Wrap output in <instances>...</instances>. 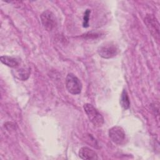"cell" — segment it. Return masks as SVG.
<instances>
[{"instance_id":"cell-1","label":"cell","mask_w":160,"mask_h":160,"mask_svg":"<svg viewBox=\"0 0 160 160\" xmlns=\"http://www.w3.org/2000/svg\"><path fill=\"white\" fill-rule=\"evenodd\" d=\"M83 108L89 121H91L94 126L101 127L102 126L104 123V118L92 104L86 103L84 104Z\"/></svg>"},{"instance_id":"cell-2","label":"cell","mask_w":160,"mask_h":160,"mask_svg":"<svg viewBox=\"0 0 160 160\" xmlns=\"http://www.w3.org/2000/svg\"><path fill=\"white\" fill-rule=\"evenodd\" d=\"M118 46L113 42H105L100 46L98 52L99 56L105 59H109L116 56L119 52Z\"/></svg>"},{"instance_id":"cell-3","label":"cell","mask_w":160,"mask_h":160,"mask_svg":"<svg viewBox=\"0 0 160 160\" xmlns=\"http://www.w3.org/2000/svg\"><path fill=\"white\" fill-rule=\"evenodd\" d=\"M66 86L69 92L72 94H78L81 92L82 83L72 73H69L66 78Z\"/></svg>"},{"instance_id":"cell-4","label":"cell","mask_w":160,"mask_h":160,"mask_svg":"<svg viewBox=\"0 0 160 160\" xmlns=\"http://www.w3.org/2000/svg\"><path fill=\"white\" fill-rule=\"evenodd\" d=\"M109 137L115 144L122 145L126 141V136L124 129L118 126L112 127L109 130Z\"/></svg>"},{"instance_id":"cell-5","label":"cell","mask_w":160,"mask_h":160,"mask_svg":"<svg viewBox=\"0 0 160 160\" xmlns=\"http://www.w3.org/2000/svg\"><path fill=\"white\" fill-rule=\"evenodd\" d=\"M144 22L154 39L158 41L159 40V24L157 19L152 14H147L144 18Z\"/></svg>"},{"instance_id":"cell-6","label":"cell","mask_w":160,"mask_h":160,"mask_svg":"<svg viewBox=\"0 0 160 160\" xmlns=\"http://www.w3.org/2000/svg\"><path fill=\"white\" fill-rule=\"evenodd\" d=\"M41 20L44 28L47 31H51L56 25V17L54 13L49 10H46L41 14Z\"/></svg>"},{"instance_id":"cell-7","label":"cell","mask_w":160,"mask_h":160,"mask_svg":"<svg viewBox=\"0 0 160 160\" xmlns=\"http://www.w3.org/2000/svg\"><path fill=\"white\" fill-rule=\"evenodd\" d=\"M79 156L82 159L85 160H95L98 157L96 152L88 147H82L79 151Z\"/></svg>"},{"instance_id":"cell-8","label":"cell","mask_w":160,"mask_h":160,"mask_svg":"<svg viewBox=\"0 0 160 160\" xmlns=\"http://www.w3.org/2000/svg\"><path fill=\"white\" fill-rule=\"evenodd\" d=\"M0 60L4 64L11 68H16L19 65V61L16 58L11 56H2L0 58Z\"/></svg>"},{"instance_id":"cell-9","label":"cell","mask_w":160,"mask_h":160,"mask_svg":"<svg viewBox=\"0 0 160 160\" xmlns=\"http://www.w3.org/2000/svg\"><path fill=\"white\" fill-rule=\"evenodd\" d=\"M119 102H120L121 107L124 109H128L130 106L129 98L128 92L126 89H123V91L121 93Z\"/></svg>"},{"instance_id":"cell-10","label":"cell","mask_w":160,"mask_h":160,"mask_svg":"<svg viewBox=\"0 0 160 160\" xmlns=\"http://www.w3.org/2000/svg\"><path fill=\"white\" fill-rule=\"evenodd\" d=\"M14 76L22 81H25L29 78V71L24 69H18L16 71Z\"/></svg>"},{"instance_id":"cell-11","label":"cell","mask_w":160,"mask_h":160,"mask_svg":"<svg viewBox=\"0 0 160 160\" xmlns=\"http://www.w3.org/2000/svg\"><path fill=\"white\" fill-rule=\"evenodd\" d=\"M90 12H91V11L89 9H87L84 12V15L83 18V23H82L84 28H88L89 26V19Z\"/></svg>"}]
</instances>
